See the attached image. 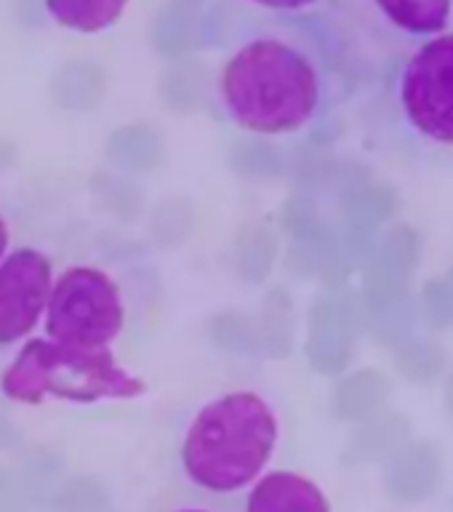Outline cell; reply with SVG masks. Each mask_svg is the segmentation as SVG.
<instances>
[{
    "instance_id": "obj_1",
    "label": "cell",
    "mask_w": 453,
    "mask_h": 512,
    "mask_svg": "<svg viewBox=\"0 0 453 512\" xmlns=\"http://www.w3.org/2000/svg\"><path fill=\"white\" fill-rule=\"evenodd\" d=\"M288 16L248 32L222 62L216 91L232 126L254 136L310 131L334 104L328 32Z\"/></svg>"
},
{
    "instance_id": "obj_2",
    "label": "cell",
    "mask_w": 453,
    "mask_h": 512,
    "mask_svg": "<svg viewBox=\"0 0 453 512\" xmlns=\"http://www.w3.org/2000/svg\"><path fill=\"white\" fill-rule=\"evenodd\" d=\"M278 435V414L264 395L254 390L224 392L208 400L187 427L182 467L195 486L232 494L262 478Z\"/></svg>"
},
{
    "instance_id": "obj_3",
    "label": "cell",
    "mask_w": 453,
    "mask_h": 512,
    "mask_svg": "<svg viewBox=\"0 0 453 512\" xmlns=\"http://www.w3.org/2000/svg\"><path fill=\"white\" fill-rule=\"evenodd\" d=\"M0 390L27 406H40L46 398L99 403L139 398L147 382L120 366L110 347L32 339L3 371Z\"/></svg>"
},
{
    "instance_id": "obj_4",
    "label": "cell",
    "mask_w": 453,
    "mask_h": 512,
    "mask_svg": "<svg viewBox=\"0 0 453 512\" xmlns=\"http://www.w3.org/2000/svg\"><path fill=\"white\" fill-rule=\"evenodd\" d=\"M395 104L411 134L438 147H453V32L424 38L403 59Z\"/></svg>"
},
{
    "instance_id": "obj_5",
    "label": "cell",
    "mask_w": 453,
    "mask_h": 512,
    "mask_svg": "<svg viewBox=\"0 0 453 512\" xmlns=\"http://www.w3.org/2000/svg\"><path fill=\"white\" fill-rule=\"evenodd\" d=\"M126 323L118 283L99 267H70L56 280L48 302L51 339L86 347H110Z\"/></svg>"
},
{
    "instance_id": "obj_6",
    "label": "cell",
    "mask_w": 453,
    "mask_h": 512,
    "mask_svg": "<svg viewBox=\"0 0 453 512\" xmlns=\"http://www.w3.org/2000/svg\"><path fill=\"white\" fill-rule=\"evenodd\" d=\"M51 291V262L35 248H19L0 264V347L30 334Z\"/></svg>"
},
{
    "instance_id": "obj_7",
    "label": "cell",
    "mask_w": 453,
    "mask_h": 512,
    "mask_svg": "<svg viewBox=\"0 0 453 512\" xmlns=\"http://www.w3.org/2000/svg\"><path fill=\"white\" fill-rule=\"evenodd\" d=\"M246 512H331V502L315 480L299 472L275 470L256 480Z\"/></svg>"
},
{
    "instance_id": "obj_8",
    "label": "cell",
    "mask_w": 453,
    "mask_h": 512,
    "mask_svg": "<svg viewBox=\"0 0 453 512\" xmlns=\"http://www.w3.org/2000/svg\"><path fill=\"white\" fill-rule=\"evenodd\" d=\"M376 11L395 30L414 38H435L448 32L453 16V0H371Z\"/></svg>"
},
{
    "instance_id": "obj_9",
    "label": "cell",
    "mask_w": 453,
    "mask_h": 512,
    "mask_svg": "<svg viewBox=\"0 0 453 512\" xmlns=\"http://www.w3.org/2000/svg\"><path fill=\"white\" fill-rule=\"evenodd\" d=\"M43 6L64 30L99 35L123 19L128 0H43Z\"/></svg>"
},
{
    "instance_id": "obj_10",
    "label": "cell",
    "mask_w": 453,
    "mask_h": 512,
    "mask_svg": "<svg viewBox=\"0 0 453 512\" xmlns=\"http://www.w3.org/2000/svg\"><path fill=\"white\" fill-rule=\"evenodd\" d=\"M99 91H102V72L86 59L62 64L51 80V96L62 110H88L96 102Z\"/></svg>"
},
{
    "instance_id": "obj_11",
    "label": "cell",
    "mask_w": 453,
    "mask_h": 512,
    "mask_svg": "<svg viewBox=\"0 0 453 512\" xmlns=\"http://www.w3.org/2000/svg\"><path fill=\"white\" fill-rule=\"evenodd\" d=\"M56 512H102L107 504L104 488L91 478H70L54 491L51 499Z\"/></svg>"
},
{
    "instance_id": "obj_12",
    "label": "cell",
    "mask_w": 453,
    "mask_h": 512,
    "mask_svg": "<svg viewBox=\"0 0 453 512\" xmlns=\"http://www.w3.org/2000/svg\"><path fill=\"white\" fill-rule=\"evenodd\" d=\"M30 491L14 470L0 464V512H24Z\"/></svg>"
},
{
    "instance_id": "obj_13",
    "label": "cell",
    "mask_w": 453,
    "mask_h": 512,
    "mask_svg": "<svg viewBox=\"0 0 453 512\" xmlns=\"http://www.w3.org/2000/svg\"><path fill=\"white\" fill-rule=\"evenodd\" d=\"M246 3L278 16H307L312 8H318L323 0H246Z\"/></svg>"
},
{
    "instance_id": "obj_14",
    "label": "cell",
    "mask_w": 453,
    "mask_h": 512,
    "mask_svg": "<svg viewBox=\"0 0 453 512\" xmlns=\"http://www.w3.org/2000/svg\"><path fill=\"white\" fill-rule=\"evenodd\" d=\"M22 446V435L14 427V422L0 411V451H14Z\"/></svg>"
},
{
    "instance_id": "obj_15",
    "label": "cell",
    "mask_w": 453,
    "mask_h": 512,
    "mask_svg": "<svg viewBox=\"0 0 453 512\" xmlns=\"http://www.w3.org/2000/svg\"><path fill=\"white\" fill-rule=\"evenodd\" d=\"M16 158H19V150H16V144L6 136H0V176L8 174L11 168H14Z\"/></svg>"
},
{
    "instance_id": "obj_16",
    "label": "cell",
    "mask_w": 453,
    "mask_h": 512,
    "mask_svg": "<svg viewBox=\"0 0 453 512\" xmlns=\"http://www.w3.org/2000/svg\"><path fill=\"white\" fill-rule=\"evenodd\" d=\"M6 246H8V227L3 222V216H0V256L6 254Z\"/></svg>"
},
{
    "instance_id": "obj_17",
    "label": "cell",
    "mask_w": 453,
    "mask_h": 512,
    "mask_svg": "<svg viewBox=\"0 0 453 512\" xmlns=\"http://www.w3.org/2000/svg\"><path fill=\"white\" fill-rule=\"evenodd\" d=\"M179 512H208V510H179Z\"/></svg>"
}]
</instances>
